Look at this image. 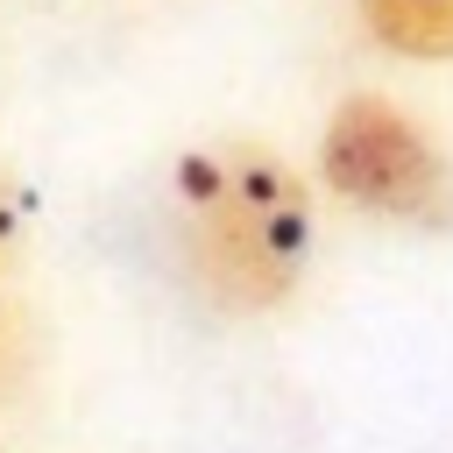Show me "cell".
I'll list each match as a JSON object with an SVG mask.
<instances>
[{"label":"cell","mask_w":453,"mask_h":453,"mask_svg":"<svg viewBox=\"0 0 453 453\" xmlns=\"http://www.w3.org/2000/svg\"><path fill=\"white\" fill-rule=\"evenodd\" d=\"M319 184L382 226L453 234V156L389 92H340L319 127Z\"/></svg>","instance_id":"2"},{"label":"cell","mask_w":453,"mask_h":453,"mask_svg":"<svg viewBox=\"0 0 453 453\" xmlns=\"http://www.w3.org/2000/svg\"><path fill=\"white\" fill-rule=\"evenodd\" d=\"M319 241L304 170L255 142L219 134L170 163V248L184 283L226 319H269L297 304Z\"/></svg>","instance_id":"1"},{"label":"cell","mask_w":453,"mask_h":453,"mask_svg":"<svg viewBox=\"0 0 453 453\" xmlns=\"http://www.w3.org/2000/svg\"><path fill=\"white\" fill-rule=\"evenodd\" d=\"M354 21L403 64H453V0H354Z\"/></svg>","instance_id":"3"},{"label":"cell","mask_w":453,"mask_h":453,"mask_svg":"<svg viewBox=\"0 0 453 453\" xmlns=\"http://www.w3.org/2000/svg\"><path fill=\"white\" fill-rule=\"evenodd\" d=\"M28 226H35V205H28L21 177L0 163V276L21 262V248H28Z\"/></svg>","instance_id":"4"}]
</instances>
